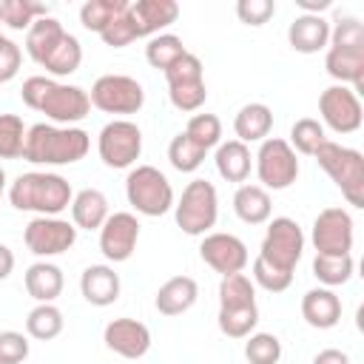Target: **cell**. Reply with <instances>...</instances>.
<instances>
[{
  "label": "cell",
  "mask_w": 364,
  "mask_h": 364,
  "mask_svg": "<svg viewBox=\"0 0 364 364\" xmlns=\"http://www.w3.org/2000/svg\"><path fill=\"white\" fill-rule=\"evenodd\" d=\"M287 43L299 54H318L330 43V23L321 14H299L287 26Z\"/></svg>",
  "instance_id": "obj_19"
},
{
  "label": "cell",
  "mask_w": 364,
  "mask_h": 364,
  "mask_svg": "<svg viewBox=\"0 0 364 364\" xmlns=\"http://www.w3.org/2000/svg\"><path fill=\"white\" fill-rule=\"evenodd\" d=\"M23 282H26V293L37 304H54V299L63 293V284H65L63 270L54 262H46V259L28 264Z\"/></svg>",
  "instance_id": "obj_23"
},
{
  "label": "cell",
  "mask_w": 364,
  "mask_h": 364,
  "mask_svg": "<svg viewBox=\"0 0 364 364\" xmlns=\"http://www.w3.org/2000/svg\"><path fill=\"white\" fill-rule=\"evenodd\" d=\"M0 26H3V20H0ZM0 37H3V34H0Z\"/></svg>",
  "instance_id": "obj_54"
},
{
  "label": "cell",
  "mask_w": 364,
  "mask_h": 364,
  "mask_svg": "<svg viewBox=\"0 0 364 364\" xmlns=\"http://www.w3.org/2000/svg\"><path fill=\"white\" fill-rule=\"evenodd\" d=\"M185 134L202 148V151H210L222 142V119L216 114H193L185 125Z\"/></svg>",
  "instance_id": "obj_40"
},
{
  "label": "cell",
  "mask_w": 364,
  "mask_h": 364,
  "mask_svg": "<svg viewBox=\"0 0 364 364\" xmlns=\"http://www.w3.org/2000/svg\"><path fill=\"white\" fill-rule=\"evenodd\" d=\"M63 327H65V318H63V310L57 304H37L26 316V333L37 341L57 338L63 333Z\"/></svg>",
  "instance_id": "obj_30"
},
{
  "label": "cell",
  "mask_w": 364,
  "mask_h": 364,
  "mask_svg": "<svg viewBox=\"0 0 364 364\" xmlns=\"http://www.w3.org/2000/svg\"><path fill=\"white\" fill-rule=\"evenodd\" d=\"M80 63H82V46H80V40L74 34L65 31V37L57 43V48L46 57L43 68L51 77H68V74H74L80 68Z\"/></svg>",
  "instance_id": "obj_33"
},
{
  "label": "cell",
  "mask_w": 364,
  "mask_h": 364,
  "mask_svg": "<svg viewBox=\"0 0 364 364\" xmlns=\"http://www.w3.org/2000/svg\"><path fill=\"white\" fill-rule=\"evenodd\" d=\"M199 256L202 262L216 270L219 276H233V273H242L250 262L247 256V245L233 236V233H205L202 236V245H199Z\"/></svg>",
  "instance_id": "obj_15"
},
{
  "label": "cell",
  "mask_w": 364,
  "mask_h": 364,
  "mask_svg": "<svg viewBox=\"0 0 364 364\" xmlns=\"http://www.w3.org/2000/svg\"><path fill=\"white\" fill-rule=\"evenodd\" d=\"M176 17H179V6L173 0H136L128 6V20L134 26L136 40L162 34V28L176 23Z\"/></svg>",
  "instance_id": "obj_17"
},
{
  "label": "cell",
  "mask_w": 364,
  "mask_h": 364,
  "mask_svg": "<svg viewBox=\"0 0 364 364\" xmlns=\"http://www.w3.org/2000/svg\"><path fill=\"white\" fill-rule=\"evenodd\" d=\"M162 74H165L168 88H173V85H191V82H202V80H205L202 60H199L196 54H191V51H185V54H182L173 65H168Z\"/></svg>",
  "instance_id": "obj_42"
},
{
  "label": "cell",
  "mask_w": 364,
  "mask_h": 364,
  "mask_svg": "<svg viewBox=\"0 0 364 364\" xmlns=\"http://www.w3.org/2000/svg\"><path fill=\"white\" fill-rule=\"evenodd\" d=\"M353 270H355V262H353V253L347 256H321L316 253L313 259V276L318 279L321 287H338V284H347L353 279Z\"/></svg>",
  "instance_id": "obj_31"
},
{
  "label": "cell",
  "mask_w": 364,
  "mask_h": 364,
  "mask_svg": "<svg viewBox=\"0 0 364 364\" xmlns=\"http://www.w3.org/2000/svg\"><path fill=\"white\" fill-rule=\"evenodd\" d=\"M253 159L256 176L264 191H287L299 179V156L282 136H267Z\"/></svg>",
  "instance_id": "obj_8"
},
{
  "label": "cell",
  "mask_w": 364,
  "mask_h": 364,
  "mask_svg": "<svg viewBox=\"0 0 364 364\" xmlns=\"http://www.w3.org/2000/svg\"><path fill=\"white\" fill-rule=\"evenodd\" d=\"M168 97H171V105L176 111L191 114V111H199L205 105L208 88H205V80L202 82H191V85H173V88H168Z\"/></svg>",
  "instance_id": "obj_44"
},
{
  "label": "cell",
  "mask_w": 364,
  "mask_h": 364,
  "mask_svg": "<svg viewBox=\"0 0 364 364\" xmlns=\"http://www.w3.org/2000/svg\"><path fill=\"white\" fill-rule=\"evenodd\" d=\"M65 37V28H63V23L57 20V17H40V20H34L31 23V28L26 31V54L37 63V65H43L46 63V57L57 48V43Z\"/></svg>",
  "instance_id": "obj_28"
},
{
  "label": "cell",
  "mask_w": 364,
  "mask_h": 364,
  "mask_svg": "<svg viewBox=\"0 0 364 364\" xmlns=\"http://www.w3.org/2000/svg\"><path fill=\"white\" fill-rule=\"evenodd\" d=\"M250 304H256V284L245 273L222 276V282H219V310L250 307Z\"/></svg>",
  "instance_id": "obj_34"
},
{
  "label": "cell",
  "mask_w": 364,
  "mask_h": 364,
  "mask_svg": "<svg viewBox=\"0 0 364 364\" xmlns=\"http://www.w3.org/2000/svg\"><path fill=\"white\" fill-rule=\"evenodd\" d=\"M301 250H304V233H301L299 222L290 216L270 219L264 239H262V247H259V259L276 270L293 273L299 259H301Z\"/></svg>",
  "instance_id": "obj_7"
},
{
  "label": "cell",
  "mask_w": 364,
  "mask_h": 364,
  "mask_svg": "<svg viewBox=\"0 0 364 364\" xmlns=\"http://www.w3.org/2000/svg\"><path fill=\"white\" fill-rule=\"evenodd\" d=\"M196 299H199L196 279H191V276H171L156 290L154 304H156V310L162 316H182V313H188L196 304Z\"/></svg>",
  "instance_id": "obj_22"
},
{
  "label": "cell",
  "mask_w": 364,
  "mask_h": 364,
  "mask_svg": "<svg viewBox=\"0 0 364 364\" xmlns=\"http://www.w3.org/2000/svg\"><path fill=\"white\" fill-rule=\"evenodd\" d=\"M205 154H208V151H202L185 131H179V134L171 139V145H168V162H171L179 173H193V171L205 162Z\"/></svg>",
  "instance_id": "obj_36"
},
{
  "label": "cell",
  "mask_w": 364,
  "mask_h": 364,
  "mask_svg": "<svg viewBox=\"0 0 364 364\" xmlns=\"http://www.w3.org/2000/svg\"><path fill=\"white\" fill-rule=\"evenodd\" d=\"M338 48H364V26L358 17H338L330 28V43Z\"/></svg>",
  "instance_id": "obj_43"
},
{
  "label": "cell",
  "mask_w": 364,
  "mask_h": 364,
  "mask_svg": "<svg viewBox=\"0 0 364 364\" xmlns=\"http://www.w3.org/2000/svg\"><path fill=\"white\" fill-rule=\"evenodd\" d=\"M20 100L31 108L40 111L51 119V125H74L88 117L91 100L88 91L80 85L60 82L54 77H28L20 88Z\"/></svg>",
  "instance_id": "obj_1"
},
{
  "label": "cell",
  "mask_w": 364,
  "mask_h": 364,
  "mask_svg": "<svg viewBox=\"0 0 364 364\" xmlns=\"http://www.w3.org/2000/svg\"><path fill=\"white\" fill-rule=\"evenodd\" d=\"M324 68L338 85H353V91H358L364 85V48L327 46Z\"/></svg>",
  "instance_id": "obj_21"
},
{
  "label": "cell",
  "mask_w": 364,
  "mask_h": 364,
  "mask_svg": "<svg viewBox=\"0 0 364 364\" xmlns=\"http://www.w3.org/2000/svg\"><path fill=\"white\" fill-rule=\"evenodd\" d=\"M11 270H14V253L9 245L0 242V282H6L11 276Z\"/></svg>",
  "instance_id": "obj_51"
},
{
  "label": "cell",
  "mask_w": 364,
  "mask_h": 364,
  "mask_svg": "<svg viewBox=\"0 0 364 364\" xmlns=\"http://www.w3.org/2000/svg\"><path fill=\"white\" fill-rule=\"evenodd\" d=\"M97 154H100L102 165H108L114 171L131 168L142 154V131H139V125L131 122V119L105 122L100 136H97Z\"/></svg>",
  "instance_id": "obj_10"
},
{
  "label": "cell",
  "mask_w": 364,
  "mask_h": 364,
  "mask_svg": "<svg viewBox=\"0 0 364 364\" xmlns=\"http://www.w3.org/2000/svg\"><path fill=\"white\" fill-rule=\"evenodd\" d=\"M26 125L17 114H0V159H20L26 145Z\"/></svg>",
  "instance_id": "obj_39"
},
{
  "label": "cell",
  "mask_w": 364,
  "mask_h": 364,
  "mask_svg": "<svg viewBox=\"0 0 364 364\" xmlns=\"http://www.w3.org/2000/svg\"><path fill=\"white\" fill-rule=\"evenodd\" d=\"M88 148H91L88 131L77 125L37 122L26 131L23 159L31 165H74L85 159Z\"/></svg>",
  "instance_id": "obj_2"
},
{
  "label": "cell",
  "mask_w": 364,
  "mask_h": 364,
  "mask_svg": "<svg viewBox=\"0 0 364 364\" xmlns=\"http://www.w3.org/2000/svg\"><path fill=\"white\" fill-rule=\"evenodd\" d=\"M236 14H239V20L245 26L259 28L276 14V3L273 0H239L236 3Z\"/></svg>",
  "instance_id": "obj_47"
},
{
  "label": "cell",
  "mask_w": 364,
  "mask_h": 364,
  "mask_svg": "<svg viewBox=\"0 0 364 364\" xmlns=\"http://www.w3.org/2000/svg\"><path fill=\"white\" fill-rule=\"evenodd\" d=\"M88 100L102 114H136L145 105V88L128 74H102L94 80Z\"/></svg>",
  "instance_id": "obj_9"
},
{
  "label": "cell",
  "mask_w": 364,
  "mask_h": 364,
  "mask_svg": "<svg viewBox=\"0 0 364 364\" xmlns=\"http://www.w3.org/2000/svg\"><path fill=\"white\" fill-rule=\"evenodd\" d=\"M173 219L188 236H205L219 219V193L208 179H191L173 202Z\"/></svg>",
  "instance_id": "obj_5"
},
{
  "label": "cell",
  "mask_w": 364,
  "mask_h": 364,
  "mask_svg": "<svg viewBox=\"0 0 364 364\" xmlns=\"http://www.w3.org/2000/svg\"><path fill=\"white\" fill-rule=\"evenodd\" d=\"M301 318L316 330H330L341 321V299L330 287H313L301 296Z\"/></svg>",
  "instance_id": "obj_20"
},
{
  "label": "cell",
  "mask_w": 364,
  "mask_h": 364,
  "mask_svg": "<svg viewBox=\"0 0 364 364\" xmlns=\"http://www.w3.org/2000/svg\"><path fill=\"white\" fill-rule=\"evenodd\" d=\"M313 364H350V355L344 350H336V347H327V350H318L313 355Z\"/></svg>",
  "instance_id": "obj_50"
},
{
  "label": "cell",
  "mask_w": 364,
  "mask_h": 364,
  "mask_svg": "<svg viewBox=\"0 0 364 364\" xmlns=\"http://www.w3.org/2000/svg\"><path fill=\"white\" fill-rule=\"evenodd\" d=\"M216 171L225 182H236L242 185L247 176H250V168H253V156H250V148L239 139H228V142H219L216 145Z\"/></svg>",
  "instance_id": "obj_26"
},
{
  "label": "cell",
  "mask_w": 364,
  "mask_h": 364,
  "mask_svg": "<svg viewBox=\"0 0 364 364\" xmlns=\"http://www.w3.org/2000/svg\"><path fill=\"white\" fill-rule=\"evenodd\" d=\"M128 0H85L80 6V23L88 31L102 34L114 20H119L128 11Z\"/></svg>",
  "instance_id": "obj_29"
},
{
  "label": "cell",
  "mask_w": 364,
  "mask_h": 364,
  "mask_svg": "<svg viewBox=\"0 0 364 364\" xmlns=\"http://www.w3.org/2000/svg\"><path fill=\"white\" fill-rule=\"evenodd\" d=\"M48 11L51 9L46 3H34V0H0V20L14 31H28L31 23L48 17Z\"/></svg>",
  "instance_id": "obj_32"
},
{
  "label": "cell",
  "mask_w": 364,
  "mask_h": 364,
  "mask_svg": "<svg viewBox=\"0 0 364 364\" xmlns=\"http://www.w3.org/2000/svg\"><path fill=\"white\" fill-rule=\"evenodd\" d=\"M23 242L34 256L51 259V256H60L74 247L77 228L60 216H34L23 230Z\"/></svg>",
  "instance_id": "obj_11"
},
{
  "label": "cell",
  "mask_w": 364,
  "mask_h": 364,
  "mask_svg": "<svg viewBox=\"0 0 364 364\" xmlns=\"http://www.w3.org/2000/svg\"><path fill=\"white\" fill-rule=\"evenodd\" d=\"M245 358L250 364H279L282 341L273 333H250L245 341Z\"/></svg>",
  "instance_id": "obj_41"
},
{
  "label": "cell",
  "mask_w": 364,
  "mask_h": 364,
  "mask_svg": "<svg viewBox=\"0 0 364 364\" xmlns=\"http://www.w3.org/2000/svg\"><path fill=\"white\" fill-rule=\"evenodd\" d=\"M20 63H23L20 46L9 37H0V82H11L20 71Z\"/></svg>",
  "instance_id": "obj_48"
},
{
  "label": "cell",
  "mask_w": 364,
  "mask_h": 364,
  "mask_svg": "<svg viewBox=\"0 0 364 364\" xmlns=\"http://www.w3.org/2000/svg\"><path fill=\"white\" fill-rule=\"evenodd\" d=\"M102 341L111 353H117L122 358H142L151 350V330H148V324L122 316V318H114L105 324Z\"/></svg>",
  "instance_id": "obj_16"
},
{
  "label": "cell",
  "mask_w": 364,
  "mask_h": 364,
  "mask_svg": "<svg viewBox=\"0 0 364 364\" xmlns=\"http://www.w3.org/2000/svg\"><path fill=\"white\" fill-rule=\"evenodd\" d=\"M74 191L71 182L51 171H28L20 173L9 188V202L17 210H28L37 216H60L71 208Z\"/></svg>",
  "instance_id": "obj_3"
},
{
  "label": "cell",
  "mask_w": 364,
  "mask_h": 364,
  "mask_svg": "<svg viewBox=\"0 0 364 364\" xmlns=\"http://www.w3.org/2000/svg\"><path fill=\"white\" fill-rule=\"evenodd\" d=\"M139 242V219L128 210H114L100 228V250L108 262H128Z\"/></svg>",
  "instance_id": "obj_14"
},
{
  "label": "cell",
  "mask_w": 364,
  "mask_h": 364,
  "mask_svg": "<svg viewBox=\"0 0 364 364\" xmlns=\"http://www.w3.org/2000/svg\"><path fill=\"white\" fill-rule=\"evenodd\" d=\"M28 336L17 330H3L0 333V364H23L28 358Z\"/></svg>",
  "instance_id": "obj_46"
},
{
  "label": "cell",
  "mask_w": 364,
  "mask_h": 364,
  "mask_svg": "<svg viewBox=\"0 0 364 364\" xmlns=\"http://www.w3.org/2000/svg\"><path fill=\"white\" fill-rule=\"evenodd\" d=\"M233 213L245 225H264V222H270V213H273L270 191H264L262 185H239L236 193H233Z\"/></svg>",
  "instance_id": "obj_27"
},
{
  "label": "cell",
  "mask_w": 364,
  "mask_h": 364,
  "mask_svg": "<svg viewBox=\"0 0 364 364\" xmlns=\"http://www.w3.org/2000/svg\"><path fill=\"white\" fill-rule=\"evenodd\" d=\"M324 139H327L324 125L318 119H313V117H301V119H296L290 125V142L287 145L301 156H313Z\"/></svg>",
  "instance_id": "obj_35"
},
{
  "label": "cell",
  "mask_w": 364,
  "mask_h": 364,
  "mask_svg": "<svg viewBox=\"0 0 364 364\" xmlns=\"http://www.w3.org/2000/svg\"><path fill=\"white\" fill-rule=\"evenodd\" d=\"M100 37H102V43L111 46V48H125L128 43H134L136 34H134V26H131V20H128V11H125L119 20H114Z\"/></svg>",
  "instance_id": "obj_49"
},
{
  "label": "cell",
  "mask_w": 364,
  "mask_h": 364,
  "mask_svg": "<svg viewBox=\"0 0 364 364\" xmlns=\"http://www.w3.org/2000/svg\"><path fill=\"white\" fill-rule=\"evenodd\" d=\"M119 273L111 264H88L80 276V293L94 307H108L119 299Z\"/></svg>",
  "instance_id": "obj_18"
},
{
  "label": "cell",
  "mask_w": 364,
  "mask_h": 364,
  "mask_svg": "<svg viewBox=\"0 0 364 364\" xmlns=\"http://www.w3.org/2000/svg\"><path fill=\"white\" fill-rule=\"evenodd\" d=\"M253 284L264 287L267 293H282L293 284V273H284V270H276L270 264H264L259 256L253 259Z\"/></svg>",
  "instance_id": "obj_45"
},
{
  "label": "cell",
  "mask_w": 364,
  "mask_h": 364,
  "mask_svg": "<svg viewBox=\"0 0 364 364\" xmlns=\"http://www.w3.org/2000/svg\"><path fill=\"white\" fill-rule=\"evenodd\" d=\"M233 131L239 142H264L273 131V111L264 102H247L233 117Z\"/></svg>",
  "instance_id": "obj_25"
},
{
  "label": "cell",
  "mask_w": 364,
  "mask_h": 364,
  "mask_svg": "<svg viewBox=\"0 0 364 364\" xmlns=\"http://www.w3.org/2000/svg\"><path fill=\"white\" fill-rule=\"evenodd\" d=\"M108 199L97 188H82L71 199V225L82 230H100L102 222L108 219Z\"/></svg>",
  "instance_id": "obj_24"
},
{
  "label": "cell",
  "mask_w": 364,
  "mask_h": 364,
  "mask_svg": "<svg viewBox=\"0 0 364 364\" xmlns=\"http://www.w3.org/2000/svg\"><path fill=\"white\" fill-rule=\"evenodd\" d=\"M3 191H6V171L0 168V199H3Z\"/></svg>",
  "instance_id": "obj_53"
},
{
  "label": "cell",
  "mask_w": 364,
  "mask_h": 364,
  "mask_svg": "<svg viewBox=\"0 0 364 364\" xmlns=\"http://www.w3.org/2000/svg\"><path fill=\"white\" fill-rule=\"evenodd\" d=\"M310 242L321 256H347L353 250V216L344 208H324L313 219Z\"/></svg>",
  "instance_id": "obj_13"
},
{
  "label": "cell",
  "mask_w": 364,
  "mask_h": 364,
  "mask_svg": "<svg viewBox=\"0 0 364 364\" xmlns=\"http://www.w3.org/2000/svg\"><path fill=\"white\" fill-rule=\"evenodd\" d=\"M259 324V307H233V310H219V330L228 338H247L250 333H256Z\"/></svg>",
  "instance_id": "obj_38"
},
{
  "label": "cell",
  "mask_w": 364,
  "mask_h": 364,
  "mask_svg": "<svg viewBox=\"0 0 364 364\" xmlns=\"http://www.w3.org/2000/svg\"><path fill=\"white\" fill-rule=\"evenodd\" d=\"M318 114L321 122L336 134H355L364 122L361 100L350 85H330L318 97Z\"/></svg>",
  "instance_id": "obj_12"
},
{
  "label": "cell",
  "mask_w": 364,
  "mask_h": 364,
  "mask_svg": "<svg viewBox=\"0 0 364 364\" xmlns=\"http://www.w3.org/2000/svg\"><path fill=\"white\" fill-rule=\"evenodd\" d=\"M125 199L142 216H162L173 208V188L154 165H136L125 176Z\"/></svg>",
  "instance_id": "obj_6"
},
{
  "label": "cell",
  "mask_w": 364,
  "mask_h": 364,
  "mask_svg": "<svg viewBox=\"0 0 364 364\" xmlns=\"http://www.w3.org/2000/svg\"><path fill=\"white\" fill-rule=\"evenodd\" d=\"M296 6L301 9V14H321L333 6V0H296Z\"/></svg>",
  "instance_id": "obj_52"
},
{
  "label": "cell",
  "mask_w": 364,
  "mask_h": 364,
  "mask_svg": "<svg viewBox=\"0 0 364 364\" xmlns=\"http://www.w3.org/2000/svg\"><path fill=\"white\" fill-rule=\"evenodd\" d=\"M313 156H316L318 168L336 182L341 196L353 208H364V154L355 148H347L341 142L324 139Z\"/></svg>",
  "instance_id": "obj_4"
},
{
  "label": "cell",
  "mask_w": 364,
  "mask_h": 364,
  "mask_svg": "<svg viewBox=\"0 0 364 364\" xmlns=\"http://www.w3.org/2000/svg\"><path fill=\"white\" fill-rule=\"evenodd\" d=\"M185 51H188V48L182 46V40H179L176 34L162 31V34H156V37L148 40V46H145V60H148L154 68H162V71H165V68L173 65Z\"/></svg>",
  "instance_id": "obj_37"
}]
</instances>
